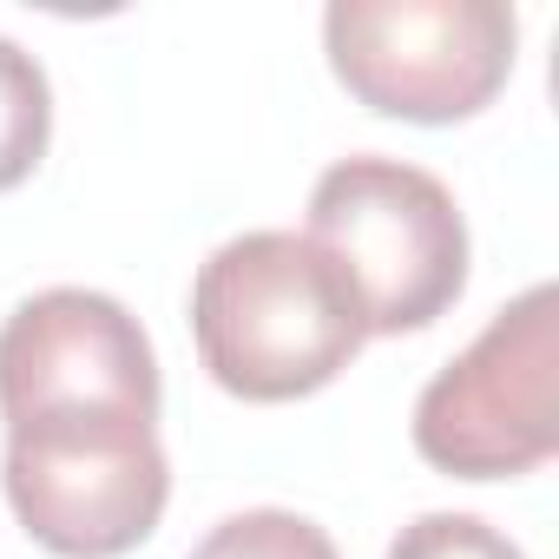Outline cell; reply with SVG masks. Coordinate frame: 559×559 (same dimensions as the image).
Here are the masks:
<instances>
[{
  "label": "cell",
  "mask_w": 559,
  "mask_h": 559,
  "mask_svg": "<svg viewBox=\"0 0 559 559\" xmlns=\"http://www.w3.org/2000/svg\"><path fill=\"white\" fill-rule=\"evenodd\" d=\"M191 336L237 402H304L369 343L343 270L297 230H243L198 263Z\"/></svg>",
  "instance_id": "obj_1"
},
{
  "label": "cell",
  "mask_w": 559,
  "mask_h": 559,
  "mask_svg": "<svg viewBox=\"0 0 559 559\" xmlns=\"http://www.w3.org/2000/svg\"><path fill=\"white\" fill-rule=\"evenodd\" d=\"M8 421V507L60 559H119L145 546L171 500L158 408L139 402H47Z\"/></svg>",
  "instance_id": "obj_2"
},
{
  "label": "cell",
  "mask_w": 559,
  "mask_h": 559,
  "mask_svg": "<svg viewBox=\"0 0 559 559\" xmlns=\"http://www.w3.org/2000/svg\"><path fill=\"white\" fill-rule=\"evenodd\" d=\"M362 310L369 336H408L467 290V224L454 191L402 158H343L310 191L304 230Z\"/></svg>",
  "instance_id": "obj_3"
},
{
  "label": "cell",
  "mask_w": 559,
  "mask_h": 559,
  "mask_svg": "<svg viewBox=\"0 0 559 559\" xmlns=\"http://www.w3.org/2000/svg\"><path fill=\"white\" fill-rule=\"evenodd\" d=\"M415 448L454 480H513L559 454V290L513 297L415 402Z\"/></svg>",
  "instance_id": "obj_4"
},
{
  "label": "cell",
  "mask_w": 559,
  "mask_h": 559,
  "mask_svg": "<svg viewBox=\"0 0 559 559\" xmlns=\"http://www.w3.org/2000/svg\"><path fill=\"white\" fill-rule=\"evenodd\" d=\"M323 47L349 99L408 126H454L513 80L520 21L500 0H336Z\"/></svg>",
  "instance_id": "obj_5"
},
{
  "label": "cell",
  "mask_w": 559,
  "mask_h": 559,
  "mask_svg": "<svg viewBox=\"0 0 559 559\" xmlns=\"http://www.w3.org/2000/svg\"><path fill=\"white\" fill-rule=\"evenodd\" d=\"M47 139H53V86L27 47L0 40V191L34 178Z\"/></svg>",
  "instance_id": "obj_6"
},
{
  "label": "cell",
  "mask_w": 559,
  "mask_h": 559,
  "mask_svg": "<svg viewBox=\"0 0 559 559\" xmlns=\"http://www.w3.org/2000/svg\"><path fill=\"white\" fill-rule=\"evenodd\" d=\"M191 559H343V552L317 520H304L290 507H250V513L217 520L191 546Z\"/></svg>",
  "instance_id": "obj_7"
},
{
  "label": "cell",
  "mask_w": 559,
  "mask_h": 559,
  "mask_svg": "<svg viewBox=\"0 0 559 559\" xmlns=\"http://www.w3.org/2000/svg\"><path fill=\"white\" fill-rule=\"evenodd\" d=\"M389 559H526V552L474 513H421L395 533Z\"/></svg>",
  "instance_id": "obj_8"
}]
</instances>
